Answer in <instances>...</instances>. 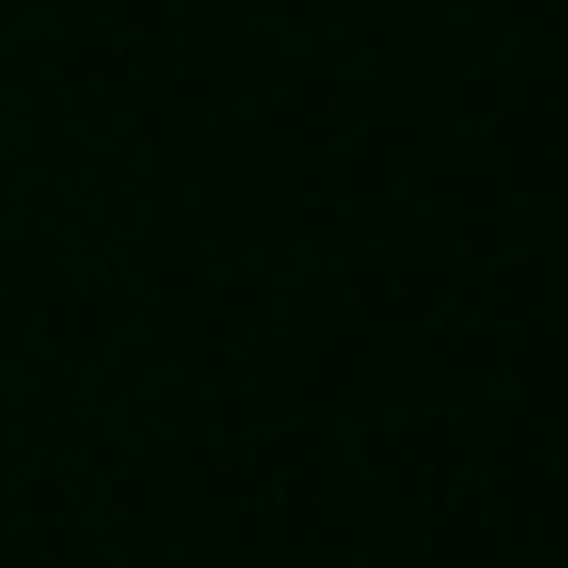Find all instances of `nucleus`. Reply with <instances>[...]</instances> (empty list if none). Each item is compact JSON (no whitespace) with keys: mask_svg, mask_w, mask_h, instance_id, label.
Returning a JSON list of instances; mask_svg holds the SVG:
<instances>
[]
</instances>
